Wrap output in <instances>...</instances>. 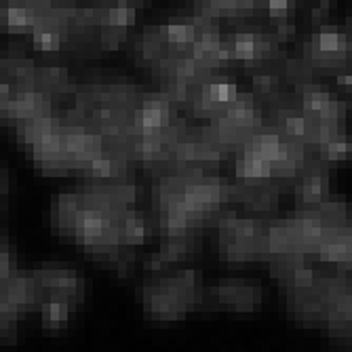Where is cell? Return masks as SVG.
Segmentation results:
<instances>
[{"instance_id":"7","label":"cell","mask_w":352,"mask_h":352,"mask_svg":"<svg viewBox=\"0 0 352 352\" xmlns=\"http://www.w3.org/2000/svg\"><path fill=\"white\" fill-rule=\"evenodd\" d=\"M13 276H15L13 255L5 243H0V287H5Z\"/></svg>"},{"instance_id":"4","label":"cell","mask_w":352,"mask_h":352,"mask_svg":"<svg viewBox=\"0 0 352 352\" xmlns=\"http://www.w3.org/2000/svg\"><path fill=\"white\" fill-rule=\"evenodd\" d=\"M209 304L221 310H232V312H251L258 310L264 300V292L260 280L245 278V276H228L215 280L207 294L203 296Z\"/></svg>"},{"instance_id":"3","label":"cell","mask_w":352,"mask_h":352,"mask_svg":"<svg viewBox=\"0 0 352 352\" xmlns=\"http://www.w3.org/2000/svg\"><path fill=\"white\" fill-rule=\"evenodd\" d=\"M217 251L228 262H258L268 258V226L255 217L221 215L217 221Z\"/></svg>"},{"instance_id":"1","label":"cell","mask_w":352,"mask_h":352,"mask_svg":"<svg viewBox=\"0 0 352 352\" xmlns=\"http://www.w3.org/2000/svg\"><path fill=\"white\" fill-rule=\"evenodd\" d=\"M28 278L32 310L41 312L43 325L49 329L66 327L85 298V285L76 270L66 264H43Z\"/></svg>"},{"instance_id":"2","label":"cell","mask_w":352,"mask_h":352,"mask_svg":"<svg viewBox=\"0 0 352 352\" xmlns=\"http://www.w3.org/2000/svg\"><path fill=\"white\" fill-rule=\"evenodd\" d=\"M203 302V289L195 270L163 272L161 264H152V274L142 289V304L150 318L161 323L179 321Z\"/></svg>"},{"instance_id":"6","label":"cell","mask_w":352,"mask_h":352,"mask_svg":"<svg viewBox=\"0 0 352 352\" xmlns=\"http://www.w3.org/2000/svg\"><path fill=\"white\" fill-rule=\"evenodd\" d=\"M0 17H3V21L9 30H30V13L23 3L5 7Z\"/></svg>"},{"instance_id":"5","label":"cell","mask_w":352,"mask_h":352,"mask_svg":"<svg viewBox=\"0 0 352 352\" xmlns=\"http://www.w3.org/2000/svg\"><path fill=\"white\" fill-rule=\"evenodd\" d=\"M350 41L344 32L336 28H321L316 30L308 51H310V66L312 68H338L350 55Z\"/></svg>"}]
</instances>
